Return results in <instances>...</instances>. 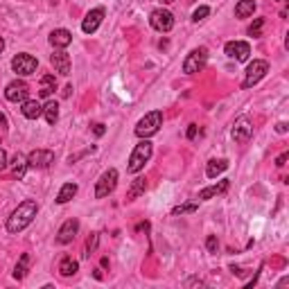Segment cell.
Returning a JSON list of instances; mask_svg holds the SVG:
<instances>
[{
	"instance_id": "1",
	"label": "cell",
	"mask_w": 289,
	"mask_h": 289,
	"mask_svg": "<svg viewBox=\"0 0 289 289\" xmlns=\"http://www.w3.org/2000/svg\"><path fill=\"white\" fill-rule=\"evenodd\" d=\"M36 212H39L36 201H23L21 206H18L16 210L9 215L7 230H9V233H21L23 228H27V226L32 224V219L36 217Z\"/></svg>"
},
{
	"instance_id": "2",
	"label": "cell",
	"mask_w": 289,
	"mask_h": 289,
	"mask_svg": "<svg viewBox=\"0 0 289 289\" xmlns=\"http://www.w3.org/2000/svg\"><path fill=\"white\" fill-rule=\"evenodd\" d=\"M152 152H154V147H152V142H149L147 138L142 140V142H138L133 147V152H131V158H129V165H126V170L131 172V174H138L140 170L144 167V163L152 158Z\"/></svg>"
},
{
	"instance_id": "3",
	"label": "cell",
	"mask_w": 289,
	"mask_h": 289,
	"mask_svg": "<svg viewBox=\"0 0 289 289\" xmlns=\"http://www.w3.org/2000/svg\"><path fill=\"white\" fill-rule=\"evenodd\" d=\"M163 126V113L161 111H152L135 124V135L140 138H149V135L158 133V129Z\"/></svg>"
},
{
	"instance_id": "4",
	"label": "cell",
	"mask_w": 289,
	"mask_h": 289,
	"mask_svg": "<svg viewBox=\"0 0 289 289\" xmlns=\"http://www.w3.org/2000/svg\"><path fill=\"white\" fill-rule=\"evenodd\" d=\"M266 72H269V63H266L264 59H253V63H248V68H246V77H244L242 86L244 88H251V86H255Z\"/></svg>"
},
{
	"instance_id": "5",
	"label": "cell",
	"mask_w": 289,
	"mask_h": 289,
	"mask_svg": "<svg viewBox=\"0 0 289 289\" xmlns=\"http://www.w3.org/2000/svg\"><path fill=\"white\" fill-rule=\"evenodd\" d=\"M206 61H208V50L206 48L192 50V52L185 57V61H183V72H185V75H194V72L203 70Z\"/></svg>"
},
{
	"instance_id": "6",
	"label": "cell",
	"mask_w": 289,
	"mask_h": 289,
	"mask_svg": "<svg viewBox=\"0 0 289 289\" xmlns=\"http://www.w3.org/2000/svg\"><path fill=\"white\" fill-rule=\"evenodd\" d=\"M115 185H117V170H106L102 176L97 179V185H95V197L97 199H104V197H108V194L115 190Z\"/></svg>"
},
{
	"instance_id": "7",
	"label": "cell",
	"mask_w": 289,
	"mask_h": 289,
	"mask_svg": "<svg viewBox=\"0 0 289 289\" xmlns=\"http://www.w3.org/2000/svg\"><path fill=\"white\" fill-rule=\"evenodd\" d=\"M251 135H253V122H251V117H246V115L237 117V120H235V124H233V140L237 144H246L248 140H251Z\"/></svg>"
},
{
	"instance_id": "8",
	"label": "cell",
	"mask_w": 289,
	"mask_h": 289,
	"mask_svg": "<svg viewBox=\"0 0 289 289\" xmlns=\"http://www.w3.org/2000/svg\"><path fill=\"white\" fill-rule=\"evenodd\" d=\"M149 23H152V27L158 32H170L172 27H174V16H172V12H167V9H154L152 16H149Z\"/></svg>"
},
{
	"instance_id": "9",
	"label": "cell",
	"mask_w": 289,
	"mask_h": 289,
	"mask_svg": "<svg viewBox=\"0 0 289 289\" xmlns=\"http://www.w3.org/2000/svg\"><path fill=\"white\" fill-rule=\"evenodd\" d=\"M36 66H39V61L27 52H21L12 59V68H14V72H18V75H32V72L36 70Z\"/></svg>"
},
{
	"instance_id": "10",
	"label": "cell",
	"mask_w": 289,
	"mask_h": 289,
	"mask_svg": "<svg viewBox=\"0 0 289 289\" xmlns=\"http://www.w3.org/2000/svg\"><path fill=\"white\" fill-rule=\"evenodd\" d=\"M54 163V154L50 149H34V152L27 156V165L36 167V170H45Z\"/></svg>"
},
{
	"instance_id": "11",
	"label": "cell",
	"mask_w": 289,
	"mask_h": 289,
	"mask_svg": "<svg viewBox=\"0 0 289 289\" xmlns=\"http://www.w3.org/2000/svg\"><path fill=\"white\" fill-rule=\"evenodd\" d=\"M27 95H30V86L21 79L12 81V84L5 88V97H7L9 102H25Z\"/></svg>"
},
{
	"instance_id": "12",
	"label": "cell",
	"mask_w": 289,
	"mask_h": 289,
	"mask_svg": "<svg viewBox=\"0 0 289 289\" xmlns=\"http://www.w3.org/2000/svg\"><path fill=\"white\" fill-rule=\"evenodd\" d=\"M224 50L230 59H235V61H246L248 54H251V45L244 43V41H230V43H226Z\"/></svg>"
},
{
	"instance_id": "13",
	"label": "cell",
	"mask_w": 289,
	"mask_h": 289,
	"mask_svg": "<svg viewBox=\"0 0 289 289\" xmlns=\"http://www.w3.org/2000/svg\"><path fill=\"white\" fill-rule=\"evenodd\" d=\"M102 18H104V9H102V7L90 9V12L86 14L84 23H81V30H84L86 34H93V32L97 30L99 25H102Z\"/></svg>"
},
{
	"instance_id": "14",
	"label": "cell",
	"mask_w": 289,
	"mask_h": 289,
	"mask_svg": "<svg viewBox=\"0 0 289 289\" xmlns=\"http://www.w3.org/2000/svg\"><path fill=\"white\" fill-rule=\"evenodd\" d=\"M77 230H79V221H77V219H68L66 224H63L61 228H59L57 242H59V244H70L72 239H75Z\"/></svg>"
},
{
	"instance_id": "15",
	"label": "cell",
	"mask_w": 289,
	"mask_h": 289,
	"mask_svg": "<svg viewBox=\"0 0 289 289\" xmlns=\"http://www.w3.org/2000/svg\"><path fill=\"white\" fill-rule=\"evenodd\" d=\"M50 61H52L54 70H57L59 75H70V57H68L63 50H57V52L50 57Z\"/></svg>"
},
{
	"instance_id": "16",
	"label": "cell",
	"mask_w": 289,
	"mask_h": 289,
	"mask_svg": "<svg viewBox=\"0 0 289 289\" xmlns=\"http://www.w3.org/2000/svg\"><path fill=\"white\" fill-rule=\"evenodd\" d=\"M21 113L27 117V120H36V117L43 115V106H41V102H36V99H25Z\"/></svg>"
},
{
	"instance_id": "17",
	"label": "cell",
	"mask_w": 289,
	"mask_h": 289,
	"mask_svg": "<svg viewBox=\"0 0 289 289\" xmlns=\"http://www.w3.org/2000/svg\"><path fill=\"white\" fill-rule=\"evenodd\" d=\"M50 43H52L54 48L63 50V48H68V45L72 43V34L68 30H54L52 34H50Z\"/></svg>"
},
{
	"instance_id": "18",
	"label": "cell",
	"mask_w": 289,
	"mask_h": 289,
	"mask_svg": "<svg viewBox=\"0 0 289 289\" xmlns=\"http://www.w3.org/2000/svg\"><path fill=\"white\" fill-rule=\"evenodd\" d=\"M226 170H228V161H226V158H219V161L212 158V161L208 163V167H206V176L208 179H217V176H219L221 172H226Z\"/></svg>"
},
{
	"instance_id": "19",
	"label": "cell",
	"mask_w": 289,
	"mask_h": 289,
	"mask_svg": "<svg viewBox=\"0 0 289 289\" xmlns=\"http://www.w3.org/2000/svg\"><path fill=\"white\" fill-rule=\"evenodd\" d=\"M253 12H255V0H239L235 5V16L237 18H248L253 16Z\"/></svg>"
},
{
	"instance_id": "20",
	"label": "cell",
	"mask_w": 289,
	"mask_h": 289,
	"mask_svg": "<svg viewBox=\"0 0 289 289\" xmlns=\"http://www.w3.org/2000/svg\"><path fill=\"white\" fill-rule=\"evenodd\" d=\"M77 271H79V264H77V260H72V257H63V260L59 262V273H61L63 278H70Z\"/></svg>"
},
{
	"instance_id": "21",
	"label": "cell",
	"mask_w": 289,
	"mask_h": 289,
	"mask_svg": "<svg viewBox=\"0 0 289 289\" xmlns=\"http://www.w3.org/2000/svg\"><path fill=\"white\" fill-rule=\"evenodd\" d=\"M226 190H228V181H221L219 185H210V188H203L201 192H199V199H201V201H206V199H210V197L224 194Z\"/></svg>"
},
{
	"instance_id": "22",
	"label": "cell",
	"mask_w": 289,
	"mask_h": 289,
	"mask_svg": "<svg viewBox=\"0 0 289 289\" xmlns=\"http://www.w3.org/2000/svg\"><path fill=\"white\" fill-rule=\"evenodd\" d=\"M54 88H57V79H54V75H43V77H41V88H39L41 97H50V95L54 93Z\"/></svg>"
},
{
	"instance_id": "23",
	"label": "cell",
	"mask_w": 289,
	"mask_h": 289,
	"mask_svg": "<svg viewBox=\"0 0 289 289\" xmlns=\"http://www.w3.org/2000/svg\"><path fill=\"white\" fill-rule=\"evenodd\" d=\"M27 271H30V253H23L21 260H18V264H16V269H14V278L23 280L27 275Z\"/></svg>"
},
{
	"instance_id": "24",
	"label": "cell",
	"mask_w": 289,
	"mask_h": 289,
	"mask_svg": "<svg viewBox=\"0 0 289 289\" xmlns=\"http://www.w3.org/2000/svg\"><path fill=\"white\" fill-rule=\"evenodd\" d=\"M77 194V183H66L61 185V190H59L57 194V203H68L72 197Z\"/></svg>"
},
{
	"instance_id": "25",
	"label": "cell",
	"mask_w": 289,
	"mask_h": 289,
	"mask_svg": "<svg viewBox=\"0 0 289 289\" xmlns=\"http://www.w3.org/2000/svg\"><path fill=\"white\" fill-rule=\"evenodd\" d=\"M144 190H147V181H144V179H135L133 185L129 188V192H126V201H133V199H138Z\"/></svg>"
},
{
	"instance_id": "26",
	"label": "cell",
	"mask_w": 289,
	"mask_h": 289,
	"mask_svg": "<svg viewBox=\"0 0 289 289\" xmlns=\"http://www.w3.org/2000/svg\"><path fill=\"white\" fill-rule=\"evenodd\" d=\"M43 115H45V120H48V124H54V122L59 120V104L54 102V99H50L43 106Z\"/></svg>"
},
{
	"instance_id": "27",
	"label": "cell",
	"mask_w": 289,
	"mask_h": 289,
	"mask_svg": "<svg viewBox=\"0 0 289 289\" xmlns=\"http://www.w3.org/2000/svg\"><path fill=\"white\" fill-rule=\"evenodd\" d=\"M27 167H30V165H27V158L23 156V154H16V156L12 158V172H14V176H23Z\"/></svg>"
},
{
	"instance_id": "28",
	"label": "cell",
	"mask_w": 289,
	"mask_h": 289,
	"mask_svg": "<svg viewBox=\"0 0 289 289\" xmlns=\"http://www.w3.org/2000/svg\"><path fill=\"white\" fill-rule=\"evenodd\" d=\"M197 203H183V206H176L172 210V215H185V212H197Z\"/></svg>"
},
{
	"instance_id": "29",
	"label": "cell",
	"mask_w": 289,
	"mask_h": 289,
	"mask_svg": "<svg viewBox=\"0 0 289 289\" xmlns=\"http://www.w3.org/2000/svg\"><path fill=\"white\" fill-rule=\"evenodd\" d=\"M210 14V7H206V5H201V7H197L194 9V14H192V21L194 23H199V21H203V18Z\"/></svg>"
},
{
	"instance_id": "30",
	"label": "cell",
	"mask_w": 289,
	"mask_h": 289,
	"mask_svg": "<svg viewBox=\"0 0 289 289\" xmlns=\"http://www.w3.org/2000/svg\"><path fill=\"white\" fill-rule=\"evenodd\" d=\"M206 248H208V253H217V251H219V242H217V235H208Z\"/></svg>"
},
{
	"instance_id": "31",
	"label": "cell",
	"mask_w": 289,
	"mask_h": 289,
	"mask_svg": "<svg viewBox=\"0 0 289 289\" xmlns=\"http://www.w3.org/2000/svg\"><path fill=\"white\" fill-rule=\"evenodd\" d=\"M262 25H264V18H255V23L248 27V34H251V36H260Z\"/></svg>"
},
{
	"instance_id": "32",
	"label": "cell",
	"mask_w": 289,
	"mask_h": 289,
	"mask_svg": "<svg viewBox=\"0 0 289 289\" xmlns=\"http://www.w3.org/2000/svg\"><path fill=\"white\" fill-rule=\"evenodd\" d=\"M95 246H97V233H93V237H88V242H86V255H90V251H95Z\"/></svg>"
},
{
	"instance_id": "33",
	"label": "cell",
	"mask_w": 289,
	"mask_h": 289,
	"mask_svg": "<svg viewBox=\"0 0 289 289\" xmlns=\"http://www.w3.org/2000/svg\"><path fill=\"white\" fill-rule=\"evenodd\" d=\"M287 158H289V154H287V152H284V154H280V156L275 158V165H278V167H282L284 163H287Z\"/></svg>"
},
{
	"instance_id": "34",
	"label": "cell",
	"mask_w": 289,
	"mask_h": 289,
	"mask_svg": "<svg viewBox=\"0 0 289 289\" xmlns=\"http://www.w3.org/2000/svg\"><path fill=\"white\" fill-rule=\"evenodd\" d=\"M7 167V154H5V149H0V172Z\"/></svg>"
},
{
	"instance_id": "35",
	"label": "cell",
	"mask_w": 289,
	"mask_h": 289,
	"mask_svg": "<svg viewBox=\"0 0 289 289\" xmlns=\"http://www.w3.org/2000/svg\"><path fill=\"white\" fill-rule=\"evenodd\" d=\"M104 131H106V129H104V124H99V122H97V124H93V133L95 135H104Z\"/></svg>"
},
{
	"instance_id": "36",
	"label": "cell",
	"mask_w": 289,
	"mask_h": 289,
	"mask_svg": "<svg viewBox=\"0 0 289 289\" xmlns=\"http://www.w3.org/2000/svg\"><path fill=\"white\" fill-rule=\"evenodd\" d=\"M275 131H278V133H287V122H278V124H275Z\"/></svg>"
},
{
	"instance_id": "37",
	"label": "cell",
	"mask_w": 289,
	"mask_h": 289,
	"mask_svg": "<svg viewBox=\"0 0 289 289\" xmlns=\"http://www.w3.org/2000/svg\"><path fill=\"white\" fill-rule=\"evenodd\" d=\"M194 135H197V124H190V129H188V138L192 140Z\"/></svg>"
},
{
	"instance_id": "38",
	"label": "cell",
	"mask_w": 289,
	"mask_h": 289,
	"mask_svg": "<svg viewBox=\"0 0 289 289\" xmlns=\"http://www.w3.org/2000/svg\"><path fill=\"white\" fill-rule=\"evenodd\" d=\"M0 124H3V126H7V117H5L3 113H0Z\"/></svg>"
},
{
	"instance_id": "39",
	"label": "cell",
	"mask_w": 289,
	"mask_h": 289,
	"mask_svg": "<svg viewBox=\"0 0 289 289\" xmlns=\"http://www.w3.org/2000/svg\"><path fill=\"white\" fill-rule=\"evenodd\" d=\"M5 50V41H3V36H0V52Z\"/></svg>"
},
{
	"instance_id": "40",
	"label": "cell",
	"mask_w": 289,
	"mask_h": 289,
	"mask_svg": "<svg viewBox=\"0 0 289 289\" xmlns=\"http://www.w3.org/2000/svg\"><path fill=\"white\" fill-rule=\"evenodd\" d=\"M278 3H284V0H278Z\"/></svg>"
}]
</instances>
